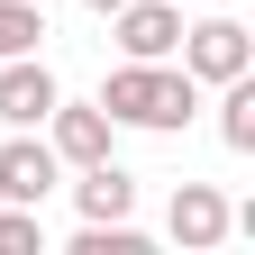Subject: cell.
I'll return each instance as SVG.
<instances>
[{
    "mask_svg": "<svg viewBox=\"0 0 255 255\" xmlns=\"http://www.w3.org/2000/svg\"><path fill=\"white\" fill-rule=\"evenodd\" d=\"M173 64H182L201 91H219V82L255 73V37H246V18H191L182 46H173Z\"/></svg>",
    "mask_w": 255,
    "mask_h": 255,
    "instance_id": "2",
    "label": "cell"
},
{
    "mask_svg": "<svg viewBox=\"0 0 255 255\" xmlns=\"http://www.w3.org/2000/svg\"><path fill=\"white\" fill-rule=\"evenodd\" d=\"M37 37H46V9H37V0H0V64H9V55H37Z\"/></svg>",
    "mask_w": 255,
    "mask_h": 255,
    "instance_id": "10",
    "label": "cell"
},
{
    "mask_svg": "<svg viewBox=\"0 0 255 255\" xmlns=\"http://www.w3.org/2000/svg\"><path fill=\"white\" fill-rule=\"evenodd\" d=\"M55 101H64V82L46 73V55H9L0 64V128H46Z\"/></svg>",
    "mask_w": 255,
    "mask_h": 255,
    "instance_id": "7",
    "label": "cell"
},
{
    "mask_svg": "<svg viewBox=\"0 0 255 255\" xmlns=\"http://www.w3.org/2000/svg\"><path fill=\"white\" fill-rule=\"evenodd\" d=\"M37 9H46V0H37Z\"/></svg>",
    "mask_w": 255,
    "mask_h": 255,
    "instance_id": "12",
    "label": "cell"
},
{
    "mask_svg": "<svg viewBox=\"0 0 255 255\" xmlns=\"http://www.w3.org/2000/svg\"><path fill=\"white\" fill-rule=\"evenodd\" d=\"M46 191H64V164H55L46 128H9V137H0V201L46 210Z\"/></svg>",
    "mask_w": 255,
    "mask_h": 255,
    "instance_id": "3",
    "label": "cell"
},
{
    "mask_svg": "<svg viewBox=\"0 0 255 255\" xmlns=\"http://www.w3.org/2000/svg\"><path fill=\"white\" fill-rule=\"evenodd\" d=\"M110 37H119V55L164 64L182 46V0H119V9H110Z\"/></svg>",
    "mask_w": 255,
    "mask_h": 255,
    "instance_id": "5",
    "label": "cell"
},
{
    "mask_svg": "<svg viewBox=\"0 0 255 255\" xmlns=\"http://www.w3.org/2000/svg\"><path fill=\"white\" fill-rule=\"evenodd\" d=\"M164 237H173L182 255H210V246H228V201H219V182H173Z\"/></svg>",
    "mask_w": 255,
    "mask_h": 255,
    "instance_id": "6",
    "label": "cell"
},
{
    "mask_svg": "<svg viewBox=\"0 0 255 255\" xmlns=\"http://www.w3.org/2000/svg\"><path fill=\"white\" fill-rule=\"evenodd\" d=\"M101 110H110V128H137V137H182V128L201 119V82H191L173 55L164 64L119 55L110 82H101Z\"/></svg>",
    "mask_w": 255,
    "mask_h": 255,
    "instance_id": "1",
    "label": "cell"
},
{
    "mask_svg": "<svg viewBox=\"0 0 255 255\" xmlns=\"http://www.w3.org/2000/svg\"><path fill=\"white\" fill-rule=\"evenodd\" d=\"M82 9H91V18H110V9H119V0H82Z\"/></svg>",
    "mask_w": 255,
    "mask_h": 255,
    "instance_id": "11",
    "label": "cell"
},
{
    "mask_svg": "<svg viewBox=\"0 0 255 255\" xmlns=\"http://www.w3.org/2000/svg\"><path fill=\"white\" fill-rule=\"evenodd\" d=\"M46 146H55L64 173H73V164H110V155H119V128H110L101 101H55L46 110Z\"/></svg>",
    "mask_w": 255,
    "mask_h": 255,
    "instance_id": "4",
    "label": "cell"
},
{
    "mask_svg": "<svg viewBox=\"0 0 255 255\" xmlns=\"http://www.w3.org/2000/svg\"><path fill=\"white\" fill-rule=\"evenodd\" d=\"M73 210L82 219H137V173H119V155L110 164H73Z\"/></svg>",
    "mask_w": 255,
    "mask_h": 255,
    "instance_id": "8",
    "label": "cell"
},
{
    "mask_svg": "<svg viewBox=\"0 0 255 255\" xmlns=\"http://www.w3.org/2000/svg\"><path fill=\"white\" fill-rule=\"evenodd\" d=\"M219 146H228V155H255V73L219 82Z\"/></svg>",
    "mask_w": 255,
    "mask_h": 255,
    "instance_id": "9",
    "label": "cell"
}]
</instances>
